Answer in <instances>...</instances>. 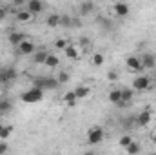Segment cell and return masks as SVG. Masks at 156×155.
Segmentation results:
<instances>
[{
    "label": "cell",
    "mask_w": 156,
    "mask_h": 155,
    "mask_svg": "<svg viewBox=\"0 0 156 155\" xmlns=\"http://www.w3.org/2000/svg\"><path fill=\"white\" fill-rule=\"evenodd\" d=\"M62 100H64V104H66L67 108H75L78 104V99H76V95H75V91H67V93L62 97Z\"/></svg>",
    "instance_id": "obj_19"
},
{
    "label": "cell",
    "mask_w": 156,
    "mask_h": 155,
    "mask_svg": "<svg viewBox=\"0 0 156 155\" xmlns=\"http://www.w3.org/2000/svg\"><path fill=\"white\" fill-rule=\"evenodd\" d=\"M125 66H127V70H131V71H142V70H144L142 59H140L138 55H129V57L125 59Z\"/></svg>",
    "instance_id": "obj_8"
},
{
    "label": "cell",
    "mask_w": 156,
    "mask_h": 155,
    "mask_svg": "<svg viewBox=\"0 0 156 155\" xmlns=\"http://www.w3.org/2000/svg\"><path fill=\"white\" fill-rule=\"evenodd\" d=\"M153 155H156V153H153Z\"/></svg>",
    "instance_id": "obj_38"
},
{
    "label": "cell",
    "mask_w": 156,
    "mask_h": 155,
    "mask_svg": "<svg viewBox=\"0 0 156 155\" xmlns=\"http://www.w3.org/2000/svg\"><path fill=\"white\" fill-rule=\"evenodd\" d=\"M151 142L156 144V131H153V135H151Z\"/></svg>",
    "instance_id": "obj_35"
},
{
    "label": "cell",
    "mask_w": 156,
    "mask_h": 155,
    "mask_svg": "<svg viewBox=\"0 0 156 155\" xmlns=\"http://www.w3.org/2000/svg\"><path fill=\"white\" fill-rule=\"evenodd\" d=\"M69 78H71L69 71H60V73L56 75V80H58V84H60V86H62V84H67V82H69Z\"/></svg>",
    "instance_id": "obj_29"
},
{
    "label": "cell",
    "mask_w": 156,
    "mask_h": 155,
    "mask_svg": "<svg viewBox=\"0 0 156 155\" xmlns=\"http://www.w3.org/2000/svg\"><path fill=\"white\" fill-rule=\"evenodd\" d=\"M69 46H71V42H69L67 39H56V40H55V47H56V49H60V51H66Z\"/></svg>",
    "instance_id": "obj_27"
},
{
    "label": "cell",
    "mask_w": 156,
    "mask_h": 155,
    "mask_svg": "<svg viewBox=\"0 0 156 155\" xmlns=\"http://www.w3.org/2000/svg\"><path fill=\"white\" fill-rule=\"evenodd\" d=\"M154 75H156V70H154Z\"/></svg>",
    "instance_id": "obj_37"
},
{
    "label": "cell",
    "mask_w": 156,
    "mask_h": 155,
    "mask_svg": "<svg viewBox=\"0 0 156 155\" xmlns=\"http://www.w3.org/2000/svg\"><path fill=\"white\" fill-rule=\"evenodd\" d=\"M18 71L13 66H2L0 68V84H11L13 80H16Z\"/></svg>",
    "instance_id": "obj_5"
},
{
    "label": "cell",
    "mask_w": 156,
    "mask_h": 155,
    "mask_svg": "<svg viewBox=\"0 0 156 155\" xmlns=\"http://www.w3.org/2000/svg\"><path fill=\"white\" fill-rule=\"evenodd\" d=\"M11 133H13V126L2 122V124H0V141H7V139L11 137Z\"/></svg>",
    "instance_id": "obj_20"
},
{
    "label": "cell",
    "mask_w": 156,
    "mask_h": 155,
    "mask_svg": "<svg viewBox=\"0 0 156 155\" xmlns=\"http://www.w3.org/2000/svg\"><path fill=\"white\" fill-rule=\"evenodd\" d=\"M16 51H18L22 57H33L35 51H37V44H35L31 39H26L18 47H16Z\"/></svg>",
    "instance_id": "obj_6"
},
{
    "label": "cell",
    "mask_w": 156,
    "mask_h": 155,
    "mask_svg": "<svg viewBox=\"0 0 156 155\" xmlns=\"http://www.w3.org/2000/svg\"><path fill=\"white\" fill-rule=\"evenodd\" d=\"M45 24H47L49 28H56V26H60V15H58V13H51V15H47Z\"/></svg>",
    "instance_id": "obj_26"
},
{
    "label": "cell",
    "mask_w": 156,
    "mask_h": 155,
    "mask_svg": "<svg viewBox=\"0 0 156 155\" xmlns=\"http://www.w3.org/2000/svg\"><path fill=\"white\" fill-rule=\"evenodd\" d=\"M104 62H105V55H104V53H100V51L93 53V57H91V64H93L94 68H102Z\"/></svg>",
    "instance_id": "obj_21"
},
{
    "label": "cell",
    "mask_w": 156,
    "mask_h": 155,
    "mask_svg": "<svg viewBox=\"0 0 156 155\" xmlns=\"http://www.w3.org/2000/svg\"><path fill=\"white\" fill-rule=\"evenodd\" d=\"M107 80H111V82H115V80H118V73L115 71V70L107 73Z\"/></svg>",
    "instance_id": "obj_33"
},
{
    "label": "cell",
    "mask_w": 156,
    "mask_h": 155,
    "mask_svg": "<svg viewBox=\"0 0 156 155\" xmlns=\"http://www.w3.org/2000/svg\"><path fill=\"white\" fill-rule=\"evenodd\" d=\"M89 44H91V39H89V37H80V39H78V46H80V47H87Z\"/></svg>",
    "instance_id": "obj_31"
},
{
    "label": "cell",
    "mask_w": 156,
    "mask_h": 155,
    "mask_svg": "<svg viewBox=\"0 0 156 155\" xmlns=\"http://www.w3.org/2000/svg\"><path fill=\"white\" fill-rule=\"evenodd\" d=\"M5 17H7V7L0 6V20H5Z\"/></svg>",
    "instance_id": "obj_34"
},
{
    "label": "cell",
    "mask_w": 156,
    "mask_h": 155,
    "mask_svg": "<svg viewBox=\"0 0 156 155\" xmlns=\"http://www.w3.org/2000/svg\"><path fill=\"white\" fill-rule=\"evenodd\" d=\"M104 137H105V131H104L102 126H93V128L87 130V142L93 144V146L94 144H100L104 141Z\"/></svg>",
    "instance_id": "obj_3"
},
{
    "label": "cell",
    "mask_w": 156,
    "mask_h": 155,
    "mask_svg": "<svg viewBox=\"0 0 156 155\" xmlns=\"http://www.w3.org/2000/svg\"><path fill=\"white\" fill-rule=\"evenodd\" d=\"M9 152V144H7V141H0V155H5Z\"/></svg>",
    "instance_id": "obj_32"
},
{
    "label": "cell",
    "mask_w": 156,
    "mask_h": 155,
    "mask_svg": "<svg viewBox=\"0 0 156 155\" xmlns=\"http://www.w3.org/2000/svg\"><path fill=\"white\" fill-rule=\"evenodd\" d=\"M82 155H96V153H94V152H83Z\"/></svg>",
    "instance_id": "obj_36"
},
{
    "label": "cell",
    "mask_w": 156,
    "mask_h": 155,
    "mask_svg": "<svg viewBox=\"0 0 156 155\" xmlns=\"http://www.w3.org/2000/svg\"><path fill=\"white\" fill-rule=\"evenodd\" d=\"M26 9H27L33 17H37L38 13L44 11V2H40V0H29V2L26 4Z\"/></svg>",
    "instance_id": "obj_12"
},
{
    "label": "cell",
    "mask_w": 156,
    "mask_h": 155,
    "mask_svg": "<svg viewBox=\"0 0 156 155\" xmlns=\"http://www.w3.org/2000/svg\"><path fill=\"white\" fill-rule=\"evenodd\" d=\"M44 66H45V68H49V70L58 68V66H60V57H58L56 53H49V55H47V59H45V62H44Z\"/></svg>",
    "instance_id": "obj_16"
},
{
    "label": "cell",
    "mask_w": 156,
    "mask_h": 155,
    "mask_svg": "<svg viewBox=\"0 0 156 155\" xmlns=\"http://www.w3.org/2000/svg\"><path fill=\"white\" fill-rule=\"evenodd\" d=\"M142 59V66H144V70H156V59L151 55V53H145L144 57H140Z\"/></svg>",
    "instance_id": "obj_17"
},
{
    "label": "cell",
    "mask_w": 156,
    "mask_h": 155,
    "mask_svg": "<svg viewBox=\"0 0 156 155\" xmlns=\"http://www.w3.org/2000/svg\"><path fill=\"white\" fill-rule=\"evenodd\" d=\"M140 152H142V144H140L138 141H133V142L125 148V153L127 155H138Z\"/></svg>",
    "instance_id": "obj_24"
},
{
    "label": "cell",
    "mask_w": 156,
    "mask_h": 155,
    "mask_svg": "<svg viewBox=\"0 0 156 155\" xmlns=\"http://www.w3.org/2000/svg\"><path fill=\"white\" fill-rule=\"evenodd\" d=\"M151 120H153V112H151V110H144V112H140V113L136 115V119H134V122H136L138 128H145V126H149Z\"/></svg>",
    "instance_id": "obj_7"
},
{
    "label": "cell",
    "mask_w": 156,
    "mask_h": 155,
    "mask_svg": "<svg viewBox=\"0 0 156 155\" xmlns=\"http://www.w3.org/2000/svg\"><path fill=\"white\" fill-rule=\"evenodd\" d=\"M13 110V102L9 99H0V115H7Z\"/></svg>",
    "instance_id": "obj_25"
},
{
    "label": "cell",
    "mask_w": 156,
    "mask_h": 155,
    "mask_svg": "<svg viewBox=\"0 0 156 155\" xmlns=\"http://www.w3.org/2000/svg\"><path fill=\"white\" fill-rule=\"evenodd\" d=\"M73 91H75V95H76L78 100H83V99H87V97L91 95V88H89V86H85V84H80V86H76Z\"/></svg>",
    "instance_id": "obj_14"
},
{
    "label": "cell",
    "mask_w": 156,
    "mask_h": 155,
    "mask_svg": "<svg viewBox=\"0 0 156 155\" xmlns=\"http://www.w3.org/2000/svg\"><path fill=\"white\" fill-rule=\"evenodd\" d=\"M47 55H49V51H45V49H37L35 55H33V62H35V64H44L45 59H47Z\"/></svg>",
    "instance_id": "obj_23"
},
{
    "label": "cell",
    "mask_w": 156,
    "mask_h": 155,
    "mask_svg": "<svg viewBox=\"0 0 156 155\" xmlns=\"http://www.w3.org/2000/svg\"><path fill=\"white\" fill-rule=\"evenodd\" d=\"M107 100H109L111 104L122 106V88H115V89H111L109 95H107Z\"/></svg>",
    "instance_id": "obj_13"
},
{
    "label": "cell",
    "mask_w": 156,
    "mask_h": 155,
    "mask_svg": "<svg viewBox=\"0 0 156 155\" xmlns=\"http://www.w3.org/2000/svg\"><path fill=\"white\" fill-rule=\"evenodd\" d=\"M151 78L147 77V75H138V77H134L133 80V89H134V93H142V91H147V89H151Z\"/></svg>",
    "instance_id": "obj_4"
},
{
    "label": "cell",
    "mask_w": 156,
    "mask_h": 155,
    "mask_svg": "<svg viewBox=\"0 0 156 155\" xmlns=\"http://www.w3.org/2000/svg\"><path fill=\"white\" fill-rule=\"evenodd\" d=\"M33 88H38L42 91H45V89H56V88H60V84H58L56 77H42L33 82Z\"/></svg>",
    "instance_id": "obj_2"
},
{
    "label": "cell",
    "mask_w": 156,
    "mask_h": 155,
    "mask_svg": "<svg viewBox=\"0 0 156 155\" xmlns=\"http://www.w3.org/2000/svg\"><path fill=\"white\" fill-rule=\"evenodd\" d=\"M129 11H131V7H129V4H125V2H116V4H113V15H115V17L123 18V17L129 15Z\"/></svg>",
    "instance_id": "obj_9"
},
{
    "label": "cell",
    "mask_w": 156,
    "mask_h": 155,
    "mask_svg": "<svg viewBox=\"0 0 156 155\" xmlns=\"http://www.w3.org/2000/svg\"><path fill=\"white\" fill-rule=\"evenodd\" d=\"M133 141H134V139H133V135H122V137L118 139V144H120V146L125 150V148H127V146H129Z\"/></svg>",
    "instance_id": "obj_28"
},
{
    "label": "cell",
    "mask_w": 156,
    "mask_h": 155,
    "mask_svg": "<svg viewBox=\"0 0 156 155\" xmlns=\"http://www.w3.org/2000/svg\"><path fill=\"white\" fill-rule=\"evenodd\" d=\"M64 55H66V59H69V60H80V57H82V47H80L78 44H71V46L64 51Z\"/></svg>",
    "instance_id": "obj_10"
},
{
    "label": "cell",
    "mask_w": 156,
    "mask_h": 155,
    "mask_svg": "<svg viewBox=\"0 0 156 155\" xmlns=\"http://www.w3.org/2000/svg\"><path fill=\"white\" fill-rule=\"evenodd\" d=\"M134 99V89L133 88H122V104H129Z\"/></svg>",
    "instance_id": "obj_22"
},
{
    "label": "cell",
    "mask_w": 156,
    "mask_h": 155,
    "mask_svg": "<svg viewBox=\"0 0 156 155\" xmlns=\"http://www.w3.org/2000/svg\"><path fill=\"white\" fill-rule=\"evenodd\" d=\"M26 39H27V37H26L22 31H15V29H13V31H9V35H7L9 44H11V46H15V47H18V46H20Z\"/></svg>",
    "instance_id": "obj_11"
},
{
    "label": "cell",
    "mask_w": 156,
    "mask_h": 155,
    "mask_svg": "<svg viewBox=\"0 0 156 155\" xmlns=\"http://www.w3.org/2000/svg\"><path fill=\"white\" fill-rule=\"evenodd\" d=\"M94 11V4L93 2H80L78 4V13L82 15V17H87V15H91Z\"/></svg>",
    "instance_id": "obj_18"
},
{
    "label": "cell",
    "mask_w": 156,
    "mask_h": 155,
    "mask_svg": "<svg viewBox=\"0 0 156 155\" xmlns=\"http://www.w3.org/2000/svg\"><path fill=\"white\" fill-rule=\"evenodd\" d=\"M42 99H44V91L38 89V88H29V89H26V91L20 95V100H22V102H27V104L40 102Z\"/></svg>",
    "instance_id": "obj_1"
},
{
    "label": "cell",
    "mask_w": 156,
    "mask_h": 155,
    "mask_svg": "<svg viewBox=\"0 0 156 155\" xmlns=\"http://www.w3.org/2000/svg\"><path fill=\"white\" fill-rule=\"evenodd\" d=\"M60 26H66V28L73 26V18H71V15H60Z\"/></svg>",
    "instance_id": "obj_30"
},
{
    "label": "cell",
    "mask_w": 156,
    "mask_h": 155,
    "mask_svg": "<svg viewBox=\"0 0 156 155\" xmlns=\"http://www.w3.org/2000/svg\"><path fill=\"white\" fill-rule=\"evenodd\" d=\"M15 17H16V22H20V24H27V22H31V20L35 18L27 9H18Z\"/></svg>",
    "instance_id": "obj_15"
}]
</instances>
